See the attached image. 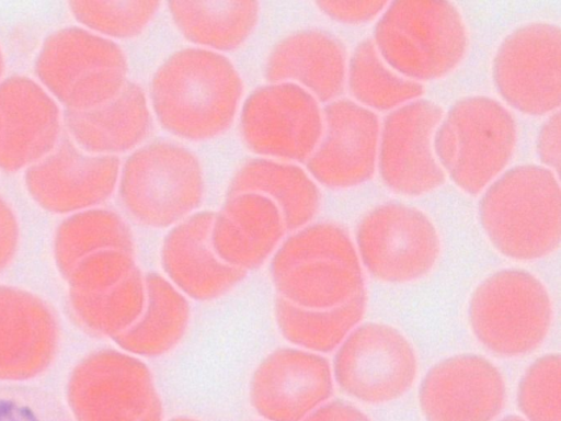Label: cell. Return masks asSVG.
Returning a JSON list of instances; mask_svg holds the SVG:
<instances>
[{
  "instance_id": "7",
  "label": "cell",
  "mask_w": 561,
  "mask_h": 421,
  "mask_svg": "<svg viewBox=\"0 0 561 421\" xmlns=\"http://www.w3.org/2000/svg\"><path fill=\"white\" fill-rule=\"evenodd\" d=\"M123 207L140 225L171 228L197 212L205 194L198 158L187 148L158 140L133 151L117 182Z\"/></svg>"
},
{
  "instance_id": "19",
  "label": "cell",
  "mask_w": 561,
  "mask_h": 421,
  "mask_svg": "<svg viewBox=\"0 0 561 421\" xmlns=\"http://www.w3.org/2000/svg\"><path fill=\"white\" fill-rule=\"evenodd\" d=\"M62 111L55 99L27 76L0 81V170L24 171L58 144Z\"/></svg>"
},
{
  "instance_id": "3",
  "label": "cell",
  "mask_w": 561,
  "mask_h": 421,
  "mask_svg": "<svg viewBox=\"0 0 561 421\" xmlns=\"http://www.w3.org/2000/svg\"><path fill=\"white\" fill-rule=\"evenodd\" d=\"M276 296L299 307L329 309L365 289L357 250L334 223H316L290 232L271 257Z\"/></svg>"
},
{
  "instance_id": "28",
  "label": "cell",
  "mask_w": 561,
  "mask_h": 421,
  "mask_svg": "<svg viewBox=\"0 0 561 421\" xmlns=\"http://www.w3.org/2000/svg\"><path fill=\"white\" fill-rule=\"evenodd\" d=\"M366 305L363 289L345 304L329 309L302 308L276 296L273 310L276 327L287 342L323 354L336 350L362 320Z\"/></svg>"
},
{
  "instance_id": "17",
  "label": "cell",
  "mask_w": 561,
  "mask_h": 421,
  "mask_svg": "<svg viewBox=\"0 0 561 421\" xmlns=\"http://www.w3.org/2000/svg\"><path fill=\"white\" fill-rule=\"evenodd\" d=\"M332 394L328 359L296 346L268 353L249 383L250 403L264 421H302Z\"/></svg>"
},
{
  "instance_id": "20",
  "label": "cell",
  "mask_w": 561,
  "mask_h": 421,
  "mask_svg": "<svg viewBox=\"0 0 561 421\" xmlns=\"http://www.w3.org/2000/svg\"><path fill=\"white\" fill-rule=\"evenodd\" d=\"M59 326L37 295L0 284V382H23L43 374L54 362Z\"/></svg>"
},
{
  "instance_id": "29",
  "label": "cell",
  "mask_w": 561,
  "mask_h": 421,
  "mask_svg": "<svg viewBox=\"0 0 561 421\" xmlns=\"http://www.w3.org/2000/svg\"><path fill=\"white\" fill-rule=\"evenodd\" d=\"M104 249L136 253L134 235L115 212L93 207L68 215L54 236V260L62 277L84 257Z\"/></svg>"
},
{
  "instance_id": "9",
  "label": "cell",
  "mask_w": 561,
  "mask_h": 421,
  "mask_svg": "<svg viewBox=\"0 0 561 421\" xmlns=\"http://www.w3.org/2000/svg\"><path fill=\"white\" fill-rule=\"evenodd\" d=\"M75 421H163L153 374L142 359L101 349L82 359L67 384Z\"/></svg>"
},
{
  "instance_id": "35",
  "label": "cell",
  "mask_w": 561,
  "mask_h": 421,
  "mask_svg": "<svg viewBox=\"0 0 561 421\" xmlns=\"http://www.w3.org/2000/svg\"><path fill=\"white\" fill-rule=\"evenodd\" d=\"M536 150L539 160L548 169L557 172L560 167V113L553 112L541 125L537 139Z\"/></svg>"
},
{
  "instance_id": "14",
  "label": "cell",
  "mask_w": 561,
  "mask_h": 421,
  "mask_svg": "<svg viewBox=\"0 0 561 421\" xmlns=\"http://www.w3.org/2000/svg\"><path fill=\"white\" fill-rule=\"evenodd\" d=\"M444 116L433 101L416 99L383 120L378 143V171L383 184L403 196H420L446 179L433 151V136Z\"/></svg>"
},
{
  "instance_id": "36",
  "label": "cell",
  "mask_w": 561,
  "mask_h": 421,
  "mask_svg": "<svg viewBox=\"0 0 561 421\" xmlns=\"http://www.w3.org/2000/svg\"><path fill=\"white\" fill-rule=\"evenodd\" d=\"M302 421H373L363 410L355 405L334 399L319 406Z\"/></svg>"
},
{
  "instance_id": "32",
  "label": "cell",
  "mask_w": 561,
  "mask_h": 421,
  "mask_svg": "<svg viewBox=\"0 0 561 421\" xmlns=\"http://www.w3.org/2000/svg\"><path fill=\"white\" fill-rule=\"evenodd\" d=\"M516 401L526 421H561V357H537L522 375Z\"/></svg>"
},
{
  "instance_id": "4",
  "label": "cell",
  "mask_w": 561,
  "mask_h": 421,
  "mask_svg": "<svg viewBox=\"0 0 561 421\" xmlns=\"http://www.w3.org/2000/svg\"><path fill=\"white\" fill-rule=\"evenodd\" d=\"M373 43L400 76L431 81L447 76L461 62L468 34L451 2L399 0L388 3L379 15Z\"/></svg>"
},
{
  "instance_id": "16",
  "label": "cell",
  "mask_w": 561,
  "mask_h": 421,
  "mask_svg": "<svg viewBox=\"0 0 561 421\" xmlns=\"http://www.w3.org/2000/svg\"><path fill=\"white\" fill-rule=\"evenodd\" d=\"M417 399L425 421H494L505 406L506 385L490 360L460 353L427 369Z\"/></svg>"
},
{
  "instance_id": "22",
  "label": "cell",
  "mask_w": 561,
  "mask_h": 421,
  "mask_svg": "<svg viewBox=\"0 0 561 421\" xmlns=\"http://www.w3.org/2000/svg\"><path fill=\"white\" fill-rule=\"evenodd\" d=\"M286 232L282 213L272 200L242 192L226 196L215 213L210 243L220 260L248 273L272 257Z\"/></svg>"
},
{
  "instance_id": "5",
  "label": "cell",
  "mask_w": 561,
  "mask_h": 421,
  "mask_svg": "<svg viewBox=\"0 0 561 421\" xmlns=\"http://www.w3.org/2000/svg\"><path fill=\"white\" fill-rule=\"evenodd\" d=\"M516 141L511 112L492 98L470 95L456 101L443 116L433 151L453 183L477 195L505 169Z\"/></svg>"
},
{
  "instance_id": "18",
  "label": "cell",
  "mask_w": 561,
  "mask_h": 421,
  "mask_svg": "<svg viewBox=\"0 0 561 421\" xmlns=\"http://www.w3.org/2000/svg\"><path fill=\"white\" fill-rule=\"evenodd\" d=\"M323 133L305 162L312 179L330 189L359 185L375 173L380 124L369 109L351 100L327 103Z\"/></svg>"
},
{
  "instance_id": "39",
  "label": "cell",
  "mask_w": 561,
  "mask_h": 421,
  "mask_svg": "<svg viewBox=\"0 0 561 421\" xmlns=\"http://www.w3.org/2000/svg\"><path fill=\"white\" fill-rule=\"evenodd\" d=\"M168 421H201L198 419H195V418H191V417H175V418H172Z\"/></svg>"
},
{
  "instance_id": "8",
  "label": "cell",
  "mask_w": 561,
  "mask_h": 421,
  "mask_svg": "<svg viewBox=\"0 0 561 421\" xmlns=\"http://www.w3.org/2000/svg\"><path fill=\"white\" fill-rule=\"evenodd\" d=\"M553 307L545 284L533 273L502 269L473 289L468 320L476 339L491 353L518 357L538 349L547 338Z\"/></svg>"
},
{
  "instance_id": "24",
  "label": "cell",
  "mask_w": 561,
  "mask_h": 421,
  "mask_svg": "<svg viewBox=\"0 0 561 421\" xmlns=\"http://www.w3.org/2000/svg\"><path fill=\"white\" fill-rule=\"evenodd\" d=\"M151 112L141 87L127 81L112 100L85 111L62 110L68 136L83 151L117 156L135 149L151 130Z\"/></svg>"
},
{
  "instance_id": "26",
  "label": "cell",
  "mask_w": 561,
  "mask_h": 421,
  "mask_svg": "<svg viewBox=\"0 0 561 421\" xmlns=\"http://www.w3.org/2000/svg\"><path fill=\"white\" fill-rule=\"evenodd\" d=\"M254 192L267 196L279 208L287 232H294L316 217L321 193L302 168L286 161L254 158L243 163L231 179L226 196Z\"/></svg>"
},
{
  "instance_id": "40",
  "label": "cell",
  "mask_w": 561,
  "mask_h": 421,
  "mask_svg": "<svg viewBox=\"0 0 561 421\" xmlns=\"http://www.w3.org/2000/svg\"><path fill=\"white\" fill-rule=\"evenodd\" d=\"M264 421V420H263Z\"/></svg>"
},
{
  "instance_id": "15",
  "label": "cell",
  "mask_w": 561,
  "mask_h": 421,
  "mask_svg": "<svg viewBox=\"0 0 561 421\" xmlns=\"http://www.w3.org/2000/svg\"><path fill=\"white\" fill-rule=\"evenodd\" d=\"M121 160L117 156L92 155L69 136L38 162L24 170V185L42 209L70 215L98 207L117 187Z\"/></svg>"
},
{
  "instance_id": "13",
  "label": "cell",
  "mask_w": 561,
  "mask_h": 421,
  "mask_svg": "<svg viewBox=\"0 0 561 421\" xmlns=\"http://www.w3.org/2000/svg\"><path fill=\"white\" fill-rule=\"evenodd\" d=\"M561 33L558 24L533 22L507 34L492 62L500 96L516 111L542 116L557 112L561 95Z\"/></svg>"
},
{
  "instance_id": "1",
  "label": "cell",
  "mask_w": 561,
  "mask_h": 421,
  "mask_svg": "<svg viewBox=\"0 0 561 421\" xmlns=\"http://www.w3.org/2000/svg\"><path fill=\"white\" fill-rule=\"evenodd\" d=\"M243 94L237 68L220 53L187 47L154 71L150 101L160 125L175 137L205 141L231 126Z\"/></svg>"
},
{
  "instance_id": "12",
  "label": "cell",
  "mask_w": 561,
  "mask_h": 421,
  "mask_svg": "<svg viewBox=\"0 0 561 421\" xmlns=\"http://www.w3.org/2000/svg\"><path fill=\"white\" fill-rule=\"evenodd\" d=\"M240 133L249 150L261 158L306 162L323 133L322 111L300 86L267 83L244 100Z\"/></svg>"
},
{
  "instance_id": "23",
  "label": "cell",
  "mask_w": 561,
  "mask_h": 421,
  "mask_svg": "<svg viewBox=\"0 0 561 421\" xmlns=\"http://www.w3.org/2000/svg\"><path fill=\"white\" fill-rule=\"evenodd\" d=\"M268 83L293 82L329 103L341 94L346 77V50L332 34L302 30L280 39L265 64Z\"/></svg>"
},
{
  "instance_id": "33",
  "label": "cell",
  "mask_w": 561,
  "mask_h": 421,
  "mask_svg": "<svg viewBox=\"0 0 561 421\" xmlns=\"http://www.w3.org/2000/svg\"><path fill=\"white\" fill-rule=\"evenodd\" d=\"M387 1H318L316 5L330 19L345 24H362L380 15Z\"/></svg>"
},
{
  "instance_id": "11",
  "label": "cell",
  "mask_w": 561,
  "mask_h": 421,
  "mask_svg": "<svg viewBox=\"0 0 561 421\" xmlns=\"http://www.w3.org/2000/svg\"><path fill=\"white\" fill-rule=\"evenodd\" d=\"M333 380L351 398L369 405L391 402L414 384L417 359L397 328L381 322L356 326L336 348Z\"/></svg>"
},
{
  "instance_id": "10",
  "label": "cell",
  "mask_w": 561,
  "mask_h": 421,
  "mask_svg": "<svg viewBox=\"0 0 561 421\" xmlns=\"http://www.w3.org/2000/svg\"><path fill=\"white\" fill-rule=\"evenodd\" d=\"M357 253L368 273L390 284L427 275L440 253L436 227L422 210L399 202L367 212L356 227Z\"/></svg>"
},
{
  "instance_id": "6",
  "label": "cell",
  "mask_w": 561,
  "mask_h": 421,
  "mask_svg": "<svg viewBox=\"0 0 561 421\" xmlns=\"http://www.w3.org/2000/svg\"><path fill=\"white\" fill-rule=\"evenodd\" d=\"M34 72L62 110L85 111L122 91L128 81V62L115 41L70 25L51 32L43 41Z\"/></svg>"
},
{
  "instance_id": "38",
  "label": "cell",
  "mask_w": 561,
  "mask_h": 421,
  "mask_svg": "<svg viewBox=\"0 0 561 421\" xmlns=\"http://www.w3.org/2000/svg\"><path fill=\"white\" fill-rule=\"evenodd\" d=\"M3 72H4V56H3L2 47L0 45V81L2 80Z\"/></svg>"
},
{
  "instance_id": "27",
  "label": "cell",
  "mask_w": 561,
  "mask_h": 421,
  "mask_svg": "<svg viewBox=\"0 0 561 421\" xmlns=\"http://www.w3.org/2000/svg\"><path fill=\"white\" fill-rule=\"evenodd\" d=\"M167 5L183 37L220 54L241 47L260 18L256 1H169Z\"/></svg>"
},
{
  "instance_id": "21",
  "label": "cell",
  "mask_w": 561,
  "mask_h": 421,
  "mask_svg": "<svg viewBox=\"0 0 561 421\" xmlns=\"http://www.w3.org/2000/svg\"><path fill=\"white\" fill-rule=\"evenodd\" d=\"M215 212L197 210L163 238L160 263L163 275L187 298L218 299L248 275L218 258L211 248L210 229Z\"/></svg>"
},
{
  "instance_id": "30",
  "label": "cell",
  "mask_w": 561,
  "mask_h": 421,
  "mask_svg": "<svg viewBox=\"0 0 561 421\" xmlns=\"http://www.w3.org/2000/svg\"><path fill=\"white\" fill-rule=\"evenodd\" d=\"M351 94L365 107L394 110L424 93L422 83L407 79L389 69L371 39L358 43L347 69Z\"/></svg>"
},
{
  "instance_id": "37",
  "label": "cell",
  "mask_w": 561,
  "mask_h": 421,
  "mask_svg": "<svg viewBox=\"0 0 561 421\" xmlns=\"http://www.w3.org/2000/svg\"><path fill=\"white\" fill-rule=\"evenodd\" d=\"M497 421H526L523 417L517 414H507Z\"/></svg>"
},
{
  "instance_id": "31",
  "label": "cell",
  "mask_w": 561,
  "mask_h": 421,
  "mask_svg": "<svg viewBox=\"0 0 561 421\" xmlns=\"http://www.w3.org/2000/svg\"><path fill=\"white\" fill-rule=\"evenodd\" d=\"M160 4L158 1H70L68 7L80 26L114 41L139 36Z\"/></svg>"
},
{
  "instance_id": "2",
  "label": "cell",
  "mask_w": 561,
  "mask_h": 421,
  "mask_svg": "<svg viewBox=\"0 0 561 421\" xmlns=\"http://www.w3.org/2000/svg\"><path fill=\"white\" fill-rule=\"evenodd\" d=\"M478 217L483 232L502 255L516 261L548 257L560 244L559 181L546 167H513L485 187Z\"/></svg>"
},
{
  "instance_id": "25",
  "label": "cell",
  "mask_w": 561,
  "mask_h": 421,
  "mask_svg": "<svg viewBox=\"0 0 561 421\" xmlns=\"http://www.w3.org/2000/svg\"><path fill=\"white\" fill-rule=\"evenodd\" d=\"M146 301L138 319L112 338L119 350L140 359L162 356L184 338L191 319L188 298L163 274L145 273Z\"/></svg>"
},
{
  "instance_id": "34",
  "label": "cell",
  "mask_w": 561,
  "mask_h": 421,
  "mask_svg": "<svg viewBox=\"0 0 561 421\" xmlns=\"http://www.w3.org/2000/svg\"><path fill=\"white\" fill-rule=\"evenodd\" d=\"M20 243V225L10 204L0 195V273L16 255Z\"/></svg>"
}]
</instances>
